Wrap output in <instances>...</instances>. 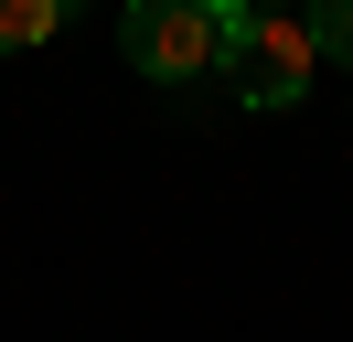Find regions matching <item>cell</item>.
<instances>
[{"label":"cell","instance_id":"obj_3","mask_svg":"<svg viewBox=\"0 0 353 342\" xmlns=\"http://www.w3.org/2000/svg\"><path fill=\"white\" fill-rule=\"evenodd\" d=\"M54 32H65V0H0V54H32Z\"/></svg>","mask_w":353,"mask_h":342},{"label":"cell","instance_id":"obj_2","mask_svg":"<svg viewBox=\"0 0 353 342\" xmlns=\"http://www.w3.org/2000/svg\"><path fill=\"white\" fill-rule=\"evenodd\" d=\"M118 54L139 64V75H214L225 64V21L203 11V0H129L118 11Z\"/></svg>","mask_w":353,"mask_h":342},{"label":"cell","instance_id":"obj_5","mask_svg":"<svg viewBox=\"0 0 353 342\" xmlns=\"http://www.w3.org/2000/svg\"><path fill=\"white\" fill-rule=\"evenodd\" d=\"M203 11H214V21H236V11H257V0H203Z\"/></svg>","mask_w":353,"mask_h":342},{"label":"cell","instance_id":"obj_1","mask_svg":"<svg viewBox=\"0 0 353 342\" xmlns=\"http://www.w3.org/2000/svg\"><path fill=\"white\" fill-rule=\"evenodd\" d=\"M225 64H236L246 107H300L310 75H321V43H310L300 11H268V0H257V11L225 21Z\"/></svg>","mask_w":353,"mask_h":342},{"label":"cell","instance_id":"obj_4","mask_svg":"<svg viewBox=\"0 0 353 342\" xmlns=\"http://www.w3.org/2000/svg\"><path fill=\"white\" fill-rule=\"evenodd\" d=\"M300 21H310V43H321V54L353 64V0H300Z\"/></svg>","mask_w":353,"mask_h":342}]
</instances>
